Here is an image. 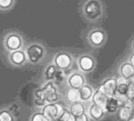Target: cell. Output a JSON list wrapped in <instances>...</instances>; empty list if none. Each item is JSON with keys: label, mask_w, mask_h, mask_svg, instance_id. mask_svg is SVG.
Segmentation results:
<instances>
[{"label": "cell", "mask_w": 134, "mask_h": 121, "mask_svg": "<svg viewBox=\"0 0 134 121\" xmlns=\"http://www.w3.org/2000/svg\"><path fill=\"white\" fill-rule=\"evenodd\" d=\"M58 119L60 121H74V117L71 115L69 109H65L61 114V116L58 117Z\"/></svg>", "instance_id": "cell-22"}, {"label": "cell", "mask_w": 134, "mask_h": 121, "mask_svg": "<svg viewBox=\"0 0 134 121\" xmlns=\"http://www.w3.org/2000/svg\"><path fill=\"white\" fill-rule=\"evenodd\" d=\"M116 88H118V78L110 77L105 79L103 82V83L100 85L99 89L102 91H104L109 97H112L116 91Z\"/></svg>", "instance_id": "cell-9"}, {"label": "cell", "mask_w": 134, "mask_h": 121, "mask_svg": "<svg viewBox=\"0 0 134 121\" xmlns=\"http://www.w3.org/2000/svg\"><path fill=\"white\" fill-rule=\"evenodd\" d=\"M80 91V95H81V101L83 103L91 101L93 98V93H94V90L91 85L85 83L82 87H81L79 89Z\"/></svg>", "instance_id": "cell-15"}, {"label": "cell", "mask_w": 134, "mask_h": 121, "mask_svg": "<svg viewBox=\"0 0 134 121\" xmlns=\"http://www.w3.org/2000/svg\"><path fill=\"white\" fill-rule=\"evenodd\" d=\"M8 59L11 65L15 66V67H21V66L25 65L28 62V58L26 56L25 51L23 50H17V51L10 52Z\"/></svg>", "instance_id": "cell-10"}, {"label": "cell", "mask_w": 134, "mask_h": 121, "mask_svg": "<svg viewBox=\"0 0 134 121\" xmlns=\"http://www.w3.org/2000/svg\"><path fill=\"white\" fill-rule=\"evenodd\" d=\"M69 111L70 112V114L74 117L82 115V114H84L85 112H86V108H85L84 103L81 101L75 102V103H71L69 107Z\"/></svg>", "instance_id": "cell-16"}, {"label": "cell", "mask_w": 134, "mask_h": 121, "mask_svg": "<svg viewBox=\"0 0 134 121\" xmlns=\"http://www.w3.org/2000/svg\"><path fill=\"white\" fill-rule=\"evenodd\" d=\"M109 99V96L107 95L104 91H102L100 89H97L94 91V93H93V98H92L91 102L95 105H99L102 108L105 110V105L107 103V101Z\"/></svg>", "instance_id": "cell-13"}, {"label": "cell", "mask_w": 134, "mask_h": 121, "mask_svg": "<svg viewBox=\"0 0 134 121\" xmlns=\"http://www.w3.org/2000/svg\"><path fill=\"white\" fill-rule=\"evenodd\" d=\"M128 82L130 85H133L134 86V75L131 76L130 79H128Z\"/></svg>", "instance_id": "cell-26"}, {"label": "cell", "mask_w": 134, "mask_h": 121, "mask_svg": "<svg viewBox=\"0 0 134 121\" xmlns=\"http://www.w3.org/2000/svg\"><path fill=\"white\" fill-rule=\"evenodd\" d=\"M0 121H15V117L11 110L7 108L0 109Z\"/></svg>", "instance_id": "cell-20"}, {"label": "cell", "mask_w": 134, "mask_h": 121, "mask_svg": "<svg viewBox=\"0 0 134 121\" xmlns=\"http://www.w3.org/2000/svg\"><path fill=\"white\" fill-rule=\"evenodd\" d=\"M64 110L65 109H64L63 106H62L60 103H46V105H44L42 112H43L50 120L53 121L58 118V117L61 116V114L63 113Z\"/></svg>", "instance_id": "cell-7"}, {"label": "cell", "mask_w": 134, "mask_h": 121, "mask_svg": "<svg viewBox=\"0 0 134 121\" xmlns=\"http://www.w3.org/2000/svg\"><path fill=\"white\" fill-rule=\"evenodd\" d=\"M127 96L130 99H134V86L130 85L129 86L128 91H127Z\"/></svg>", "instance_id": "cell-25"}, {"label": "cell", "mask_w": 134, "mask_h": 121, "mask_svg": "<svg viewBox=\"0 0 134 121\" xmlns=\"http://www.w3.org/2000/svg\"><path fill=\"white\" fill-rule=\"evenodd\" d=\"M132 102H133V110H134V99H132Z\"/></svg>", "instance_id": "cell-30"}, {"label": "cell", "mask_w": 134, "mask_h": 121, "mask_svg": "<svg viewBox=\"0 0 134 121\" xmlns=\"http://www.w3.org/2000/svg\"><path fill=\"white\" fill-rule=\"evenodd\" d=\"M4 45L6 49L9 52L20 50L22 48V45H23V39L19 33L12 32L6 37Z\"/></svg>", "instance_id": "cell-6"}, {"label": "cell", "mask_w": 134, "mask_h": 121, "mask_svg": "<svg viewBox=\"0 0 134 121\" xmlns=\"http://www.w3.org/2000/svg\"><path fill=\"white\" fill-rule=\"evenodd\" d=\"M87 114L89 115L90 118H92L93 120L95 121H99L101 119H103L105 117V114H107V111H105L104 108H102L99 105H95V103H92L89 105L88 108H87Z\"/></svg>", "instance_id": "cell-11"}, {"label": "cell", "mask_w": 134, "mask_h": 121, "mask_svg": "<svg viewBox=\"0 0 134 121\" xmlns=\"http://www.w3.org/2000/svg\"><path fill=\"white\" fill-rule=\"evenodd\" d=\"M86 83V78L81 71H74L67 78V84L69 88L80 89Z\"/></svg>", "instance_id": "cell-8"}, {"label": "cell", "mask_w": 134, "mask_h": 121, "mask_svg": "<svg viewBox=\"0 0 134 121\" xmlns=\"http://www.w3.org/2000/svg\"><path fill=\"white\" fill-rule=\"evenodd\" d=\"M77 66L82 73H91L96 68V60L90 54H82L77 58Z\"/></svg>", "instance_id": "cell-4"}, {"label": "cell", "mask_w": 134, "mask_h": 121, "mask_svg": "<svg viewBox=\"0 0 134 121\" xmlns=\"http://www.w3.org/2000/svg\"><path fill=\"white\" fill-rule=\"evenodd\" d=\"M134 110H130L127 107L120 105L118 111L116 112V115H118V118L119 121H127L128 119H130V117L133 115Z\"/></svg>", "instance_id": "cell-18"}, {"label": "cell", "mask_w": 134, "mask_h": 121, "mask_svg": "<svg viewBox=\"0 0 134 121\" xmlns=\"http://www.w3.org/2000/svg\"><path fill=\"white\" fill-rule=\"evenodd\" d=\"M132 50H133V53H134V40L132 41Z\"/></svg>", "instance_id": "cell-29"}, {"label": "cell", "mask_w": 134, "mask_h": 121, "mask_svg": "<svg viewBox=\"0 0 134 121\" xmlns=\"http://www.w3.org/2000/svg\"><path fill=\"white\" fill-rule=\"evenodd\" d=\"M53 64L61 70H68L73 64V57L68 52L62 51L55 54L53 58Z\"/></svg>", "instance_id": "cell-5"}, {"label": "cell", "mask_w": 134, "mask_h": 121, "mask_svg": "<svg viewBox=\"0 0 134 121\" xmlns=\"http://www.w3.org/2000/svg\"><path fill=\"white\" fill-rule=\"evenodd\" d=\"M25 53L28 58V62L32 65H37L41 63L44 59L46 55V48L39 43H32L28 45Z\"/></svg>", "instance_id": "cell-3"}, {"label": "cell", "mask_w": 134, "mask_h": 121, "mask_svg": "<svg viewBox=\"0 0 134 121\" xmlns=\"http://www.w3.org/2000/svg\"><path fill=\"white\" fill-rule=\"evenodd\" d=\"M13 5V0H0V8L6 9Z\"/></svg>", "instance_id": "cell-23"}, {"label": "cell", "mask_w": 134, "mask_h": 121, "mask_svg": "<svg viewBox=\"0 0 134 121\" xmlns=\"http://www.w3.org/2000/svg\"><path fill=\"white\" fill-rule=\"evenodd\" d=\"M129 60H130V63H131L132 65L134 66V53L132 54L131 56H130V59H129Z\"/></svg>", "instance_id": "cell-27"}, {"label": "cell", "mask_w": 134, "mask_h": 121, "mask_svg": "<svg viewBox=\"0 0 134 121\" xmlns=\"http://www.w3.org/2000/svg\"><path fill=\"white\" fill-rule=\"evenodd\" d=\"M64 70H59L58 68H57L54 64H51L46 68L44 71V78L46 80L47 82H53V80H57L59 78L61 77V75L63 74Z\"/></svg>", "instance_id": "cell-12"}, {"label": "cell", "mask_w": 134, "mask_h": 121, "mask_svg": "<svg viewBox=\"0 0 134 121\" xmlns=\"http://www.w3.org/2000/svg\"><path fill=\"white\" fill-rule=\"evenodd\" d=\"M30 121H51L43 112H35L32 115Z\"/></svg>", "instance_id": "cell-21"}, {"label": "cell", "mask_w": 134, "mask_h": 121, "mask_svg": "<svg viewBox=\"0 0 134 121\" xmlns=\"http://www.w3.org/2000/svg\"><path fill=\"white\" fill-rule=\"evenodd\" d=\"M132 117H134V112H133V115H132Z\"/></svg>", "instance_id": "cell-32"}, {"label": "cell", "mask_w": 134, "mask_h": 121, "mask_svg": "<svg viewBox=\"0 0 134 121\" xmlns=\"http://www.w3.org/2000/svg\"><path fill=\"white\" fill-rule=\"evenodd\" d=\"M118 75L124 79H128L131 76L134 75V66L130 63V61H125L120 64L118 68Z\"/></svg>", "instance_id": "cell-14"}, {"label": "cell", "mask_w": 134, "mask_h": 121, "mask_svg": "<svg viewBox=\"0 0 134 121\" xmlns=\"http://www.w3.org/2000/svg\"><path fill=\"white\" fill-rule=\"evenodd\" d=\"M80 13L83 20L90 23L102 21L107 14L104 0H81Z\"/></svg>", "instance_id": "cell-1"}, {"label": "cell", "mask_w": 134, "mask_h": 121, "mask_svg": "<svg viewBox=\"0 0 134 121\" xmlns=\"http://www.w3.org/2000/svg\"><path fill=\"white\" fill-rule=\"evenodd\" d=\"M127 121H134V117H131L130 119H128V120H127Z\"/></svg>", "instance_id": "cell-28"}, {"label": "cell", "mask_w": 134, "mask_h": 121, "mask_svg": "<svg viewBox=\"0 0 134 121\" xmlns=\"http://www.w3.org/2000/svg\"><path fill=\"white\" fill-rule=\"evenodd\" d=\"M53 121H60V120H59V119L57 118V119H55V120H53Z\"/></svg>", "instance_id": "cell-31"}, {"label": "cell", "mask_w": 134, "mask_h": 121, "mask_svg": "<svg viewBox=\"0 0 134 121\" xmlns=\"http://www.w3.org/2000/svg\"><path fill=\"white\" fill-rule=\"evenodd\" d=\"M86 40L93 48H101L107 43V33L101 27H93L87 32Z\"/></svg>", "instance_id": "cell-2"}, {"label": "cell", "mask_w": 134, "mask_h": 121, "mask_svg": "<svg viewBox=\"0 0 134 121\" xmlns=\"http://www.w3.org/2000/svg\"><path fill=\"white\" fill-rule=\"evenodd\" d=\"M119 107H120V105L118 101L114 96H112V97H109L108 101H107V103L105 105V111L108 114H115L118 111Z\"/></svg>", "instance_id": "cell-17"}, {"label": "cell", "mask_w": 134, "mask_h": 121, "mask_svg": "<svg viewBox=\"0 0 134 121\" xmlns=\"http://www.w3.org/2000/svg\"><path fill=\"white\" fill-rule=\"evenodd\" d=\"M74 121H90V117L87 114V112H85L82 115L74 117Z\"/></svg>", "instance_id": "cell-24"}, {"label": "cell", "mask_w": 134, "mask_h": 121, "mask_svg": "<svg viewBox=\"0 0 134 121\" xmlns=\"http://www.w3.org/2000/svg\"><path fill=\"white\" fill-rule=\"evenodd\" d=\"M67 99L70 103H75V102L81 101V95H80L79 89L69 88L67 91Z\"/></svg>", "instance_id": "cell-19"}]
</instances>
